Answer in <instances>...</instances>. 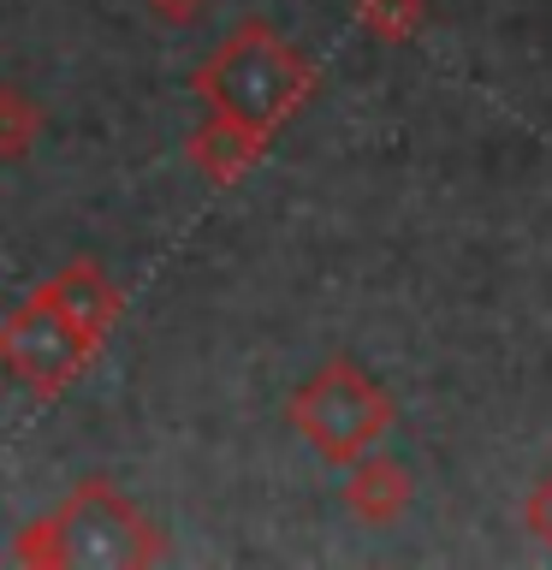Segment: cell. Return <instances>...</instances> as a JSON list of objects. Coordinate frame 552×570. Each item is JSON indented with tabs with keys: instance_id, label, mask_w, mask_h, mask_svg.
Returning a JSON list of instances; mask_svg holds the SVG:
<instances>
[{
	"instance_id": "cell-12",
	"label": "cell",
	"mask_w": 552,
	"mask_h": 570,
	"mask_svg": "<svg viewBox=\"0 0 552 570\" xmlns=\"http://www.w3.org/2000/svg\"><path fill=\"white\" fill-rule=\"evenodd\" d=\"M546 547H552V541H546Z\"/></svg>"
},
{
	"instance_id": "cell-1",
	"label": "cell",
	"mask_w": 552,
	"mask_h": 570,
	"mask_svg": "<svg viewBox=\"0 0 552 570\" xmlns=\"http://www.w3.org/2000/svg\"><path fill=\"white\" fill-rule=\"evenodd\" d=\"M315 83H321L315 60L285 42L267 18L231 24L220 42H214L208 60L190 71V89L208 114H226V119H238L262 137H279V125H292L303 107H309Z\"/></svg>"
},
{
	"instance_id": "cell-6",
	"label": "cell",
	"mask_w": 552,
	"mask_h": 570,
	"mask_svg": "<svg viewBox=\"0 0 552 570\" xmlns=\"http://www.w3.org/2000/svg\"><path fill=\"white\" fill-rule=\"evenodd\" d=\"M267 142H274V137L249 131V125L226 119V114H208V119L185 137V155H190V167L203 173L208 185H238V178L267 155Z\"/></svg>"
},
{
	"instance_id": "cell-8",
	"label": "cell",
	"mask_w": 552,
	"mask_h": 570,
	"mask_svg": "<svg viewBox=\"0 0 552 570\" xmlns=\"http://www.w3.org/2000/svg\"><path fill=\"white\" fill-rule=\"evenodd\" d=\"M42 131H48L42 101L18 83H0V160H24Z\"/></svg>"
},
{
	"instance_id": "cell-9",
	"label": "cell",
	"mask_w": 552,
	"mask_h": 570,
	"mask_svg": "<svg viewBox=\"0 0 552 570\" xmlns=\"http://www.w3.org/2000/svg\"><path fill=\"white\" fill-rule=\"evenodd\" d=\"M356 24H363L374 42L404 48L410 36L427 24V0H356Z\"/></svg>"
},
{
	"instance_id": "cell-7",
	"label": "cell",
	"mask_w": 552,
	"mask_h": 570,
	"mask_svg": "<svg viewBox=\"0 0 552 570\" xmlns=\"http://www.w3.org/2000/svg\"><path fill=\"white\" fill-rule=\"evenodd\" d=\"M410 499H416V475H410L398 458L363 452L351 463V481H345V511L351 517L386 529V523H398V517L410 511Z\"/></svg>"
},
{
	"instance_id": "cell-11",
	"label": "cell",
	"mask_w": 552,
	"mask_h": 570,
	"mask_svg": "<svg viewBox=\"0 0 552 570\" xmlns=\"http://www.w3.org/2000/svg\"><path fill=\"white\" fill-rule=\"evenodd\" d=\"M142 7H149L155 24H167V30H190L196 18L208 12V0H142Z\"/></svg>"
},
{
	"instance_id": "cell-2",
	"label": "cell",
	"mask_w": 552,
	"mask_h": 570,
	"mask_svg": "<svg viewBox=\"0 0 552 570\" xmlns=\"http://www.w3.org/2000/svg\"><path fill=\"white\" fill-rule=\"evenodd\" d=\"M12 559L36 564V570H107V564L137 570V564L167 559V541H160V529L114 488V481L89 475L48 517H36L30 529H18Z\"/></svg>"
},
{
	"instance_id": "cell-3",
	"label": "cell",
	"mask_w": 552,
	"mask_h": 570,
	"mask_svg": "<svg viewBox=\"0 0 552 570\" xmlns=\"http://www.w3.org/2000/svg\"><path fill=\"white\" fill-rule=\"evenodd\" d=\"M285 422H292V434L303 445H315V458L327 463H351L374 452L392 422H398V404H392V392L374 381L363 363H351V356H327L309 381L292 392V404H285Z\"/></svg>"
},
{
	"instance_id": "cell-4",
	"label": "cell",
	"mask_w": 552,
	"mask_h": 570,
	"mask_svg": "<svg viewBox=\"0 0 552 570\" xmlns=\"http://www.w3.org/2000/svg\"><path fill=\"white\" fill-rule=\"evenodd\" d=\"M96 351H101L96 338L71 327L42 292H30L7 321H0V363H7L36 399H60V392L96 363Z\"/></svg>"
},
{
	"instance_id": "cell-5",
	"label": "cell",
	"mask_w": 552,
	"mask_h": 570,
	"mask_svg": "<svg viewBox=\"0 0 552 570\" xmlns=\"http://www.w3.org/2000/svg\"><path fill=\"white\" fill-rule=\"evenodd\" d=\"M36 292H42V297H48L53 309H60V315H66L78 333L96 338V345H101V338L119 327V315H125V292L114 285V274H107L101 262H89V256L66 262L60 274L42 279Z\"/></svg>"
},
{
	"instance_id": "cell-10",
	"label": "cell",
	"mask_w": 552,
	"mask_h": 570,
	"mask_svg": "<svg viewBox=\"0 0 552 570\" xmlns=\"http://www.w3.org/2000/svg\"><path fill=\"white\" fill-rule=\"evenodd\" d=\"M523 529L534 541H552V470L534 481V493L523 499Z\"/></svg>"
}]
</instances>
